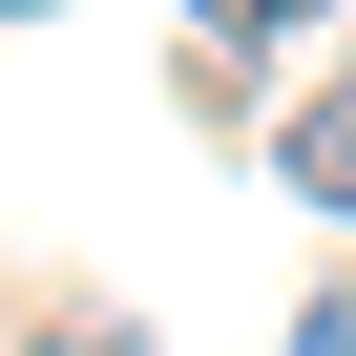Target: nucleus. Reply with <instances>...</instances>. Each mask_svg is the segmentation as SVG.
<instances>
[{
  "label": "nucleus",
  "mask_w": 356,
  "mask_h": 356,
  "mask_svg": "<svg viewBox=\"0 0 356 356\" xmlns=\"http://www.w3.org/2000/svg\"><path fill=\"white\" fill-rule=\"evenodd\" d=\"M293 189H314V210H356V84H335V105H293Z\"/></svg>",
  "instance_id": "1"
},
{
  "label": "nucleus",
  "mask_w": 356,
  "mask_h": 356,
  "mask_svg": "<svg viewBox=\"0 0 356 356\" xmlns=\"http://www.w3.org/2000/svg\"><path fill=\"white\" fill-rule=\"evenodd\" d=\"M189 22H210V42H273V22H314V0H189Z\"/></svg>",
  "instance_id": "2"
},
{
  "label": "nucleus",
  "mask_w": 356,
  "mask_h": 356,
  "mask_svg": "<svg viewBox=\"0 0 356 356\" xmlns=\"http://www.w3.org/2000/svg\"><path fill=\"white\" fill-rule=\"evenodd\" d=\"M42 356H147V335H42Z\"/></svg>",
  "instance_id": "3"
},
{
  "label": "nucleus",
  "mask_w": 356,
  "mask_h": 356,
  "mask_svg": "<svg viewBox=\"0 0 356 356\" xmlns=\"http://www.w3.org/2000/svg\"><path fill=\"white\" fill-rule=\"evenodd\" d=\"M0 22H22V0H0Z\"/></svg>",
  "instance_id": "4"
}]
</instances>
